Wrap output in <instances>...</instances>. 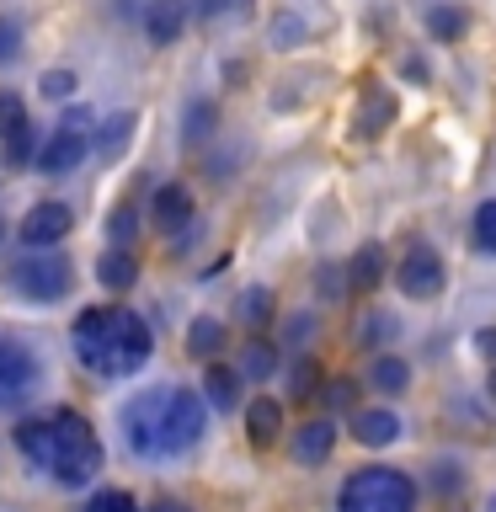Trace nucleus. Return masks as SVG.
Returning a JSON list of instances; mask_svg holds the SVG:
<instances>
[{"mask_svg":"<svg viewBox=\"0 0 496 512\" xmlns=\"http://www.w3.org/2000/svg\"><path fill=\"white\" fill-rule=\"evenodd\" d=\"M480 352H491V358H496V331H480Z\"/></svg>","mask_w":496,"mask_h":512,"instance_id":"obj_27","label":"nucleus"},{"mask_svg":"<svg viewBox=\"0 0 496 512\" xmlns=\"http://www.w3.org/2000/svg\"><path fill=\"white\" fill-rule=\"evenodd\" d=\"M491 390H496V379H491Z\"/></svg>","mask_w":496,"mask_h":512,"instance_id":"obj_28","label":"nucleus"},{"mask_svg":"<svg viewBox=\"0 0 496 512\" xmlns=\"http://www.w3.org/2000/svg\"><path fill=\"white\" fill-rule=\"evenodd\" d=\"M411 507H416L411 475L390 470V464H374V470L347 475L342 496H336V512H411Z\"/></svg>","mask_w":496,"mask_h":512,"instance_id":"obj_4","label":"nucleus"},{"mask_svg":"<svg viewBox=\"0 0 496 512\" xmlns=\"http://www.w3.org/2000/svg\"><path fill=\"white\" fill-rule=\"evenodd\" d=\"M32 390H38V358L22 342H0V411L22 406Z\"/></svg>","mask_w":496,"mask_h":512,"instance_id":"obj_7","label":"nucleus"},{"mask_svg":"<svg viewBox=\"0 0 496 512\" xmlns=\"http://www.w3.org/2000/svg\"><path fill=\"white\" fill-rule=\"evenodd\" d=\"M187 123H192L187 134H192V139H203V134H208V123H214V107H208V102H198V107H192V118H187Z\"/></svg>","mask_w":496,"mask_h":512,"instance_id":"obj_24","label":"nucleus"},{"mask_svg":"<svg viewBox=\"0 0 496 512\" xmlns=\"http://www.w3.org/2000/svg\"><path fill=\"white\" fill-rule=\"evenodd\" d=\"M70 224L75 219H70V208H64V203H38L22 219V240H27V246H59V240L70 235Z\"/></svg>","mask_w":496,"mask_h":512,"instance_id":"obj_9","label":"nucleus"},{"mask_svg":"<svg viewBox=\"0 0 496 512\" xmlns=\"http://www.w3.org/2000/svg\"><path fill=\"white\" fill-rule=\"evenodd\" d=\"M208 400L224 406V411L235 406V400H240V374H235V368H208Z\"/></svg>","mask_w":496,"mask_h":512,"instance_id":"obj_18","label":"nucleus"},{"mask_svg":"<svg viewBox=\"0 0 496 512\" xmlns=\"http://www.w3.org/2000/svg\"><path fill=\"white\" fill-rule=\"evenodd\" d=\"M112 235H118V240L134 235V208H118V219H112Z\"/></svg>","mask_w":496,"mask_h":512,"instance_id":"obj_25","label":"nucleus"},{"mask_svg":"<svg viewBox=\"0 0 496 512\" xmlns=\"http://www.w3.org/2000/svg\"><path fill=\"white\" fill-rule=\"evenodd\" d=\"M86 150H91V112H70L38 150V171L43 176H64V171H75L80 160H86Z\"/></svg>","mask_w":496,"mask_h":512,"instance_id":"obj_6","label":"nucleus"},{"mask_svg":"<svg viewBox=\"0 0 496 512\" xmlns=\"http://www.w3.org/2000/svg\"><path fill=\"white\" fill-rule=\"evenodd\" d=\"M432 32H459V16L454 11H432Z\"/></svg>","mask_w":496,"mask_h":512,"instance_id":"obj_26","label":"nucleus"},{"mask_svg":"<svg viewBox=\"0 0 496 512\" xmlns=\"http://www.w3.org/2000/svg\"><path fill=\"white\" fill-rule=\"evenodd\" d=\"M134 272H139L134 256H128V251H112V256H102L96 278H102V288H128V283H134Z\"/></svg>","mask_w":496,"mask_h":512,"instance_id":"obj_16","label":"nucleus"},{"mask_svg":"<svg viewBox=\"0 0 496 512\" xmlns=\"http://www.w3.org/2000/svg\"><path fill=\"white\" fill-rule=\"evenodd\" d=\"M246 427H251V443H256V448H267V443L283 432V406H278L272 395L251 400V406H246Z\"/></svg>","mask_w":496,"mask_h":512,"instance_id":"obj_13","label":"nucleus"},{"mask_svg":"<svg viewBox=\"0 0 496 512\" xmlns=\"http://www.w3.org/2000/svg\"><path fill=\"white\" fill-rule=\"evenodd\" d=\"M187 27V0H150V11H144V32H150V43H176Z\"/></svg>","mask_w":496,"mask_h":512,"instance_id":"obj_11","label":"nucleus"},{"mask_svg":"<svg viewBox=\"0 0 496 512\" xmlns=\"http://www.w3.org/2000/svg\"><path fill=\"white\" fill-rule=\"evenodd\" d=\"M374 283H379V246H363L358 262H352V288H358V294H368Z\"/></svg>","mask_w":496,"mask_h":512,"instance_id":"obj_19","label":"nucleus"},{"mask_svg":"<svg viewBox=\"0 0 496 512\" xmlns=\"http://www.w3.org/2000/svg\"><path fill=\"white\" fill-rule=\"evenodd\" d=\"M75 91V75L70 70H48L43 75V96H70Z\"/></svg>","mask_w":496,"mask_h":512,"instance_id":"obj_23","label":"nucleus"},{"mask_svg":"<svg viewBox=\"0 0 496 512\" xmlns=\"http://www.w3.org/2000/svg\"><path fill=\"white\" fill-rule=\"evenodd\" d=\"M406 379H411V368L400 363V358H379L374 368H368V384L384 390V395H400V390H406Z\"/></svg>","mask_w":496,"mask_h":512,"instance_id":"obj_15","label":"nucleus"},{"mask_svg":"<svg viewBox=\"0 0 496 512\" xmlns=\"http://www.w3.org/2000/svg\"><path fill=\"white\" fill-rule=\"evenodd\" d=\"M70 256L59 251H43V256H22V262L11 267V288L32 304H54L59 294H70Z\"/></svg>","mask_w":496,"mask_h":512,"instance_id":"obj_5","label":"nucleus"},{"mask_svg":"<svg viewBox=\"0 0 496 512\" xmlns=\"http://www.w3.org/2000/svg\"><path fill=\"white\" fill-rule=\"evenodd\" d=\"M400 294L406 299L443 294V256L432 246H411L406 256H400Z\"/></svg>","mask_w":496,"mask_h":512,"instance_id":"obj_8","label":"nucleus"},{"mask_svg":"<svg viewBox=\"0 0 496 512\" xmlns=\"http://www.w3.org/2000/svg\"><path fill=\"white\" fill-rule=\"evenodd\" d=\"M70 342H75V358L86 363L96 379L139 374V368L150 363V352H155L150 326H144L134 310H123V304H96V310H86L75 320Z\"/></svg>","mask_w":496,"mask_h":512,"instance_id":"obj_3","label":"nucleus"},{"mask_svg":"<svg viewBox=\"0 0 496 512\" xmlns=\"http://www.w3.org/2000/svg\"><path fill=\"white\" fill-rule=\"evenodd\" d=\"M352 438L368 448H390L400 438V416L395 411H358L352 416Z\"/></svg>","mask_w":496,"mask_h":512,"instance_id":"obj_12","label":"nucleus"},{"mask_svg":"<svg viewBox=\"0 0 496 512\" xmlns=\"http://www.w3.org/2000/svg\"><path fill=\"white\" fill-rule=\"evenodd\" d=\"M91 512H139V502L128 491H96L91 496Z\"/></svg>","mask_w":496,"mask_h":512,"instance_id":"obj_22","label":"nucleus"},{"mask_svg":"<svg viewBox=\"0 0 496 512\" xmlns=\"http://www.w3.org/2000/svg\"><path fill=\"white\" fill-rule=\"evenodd\" d=\"M150 214H155V230L182 235L187 224H192V192L187 187H160L155 203H150Z\"/></svg>","mask_w":496,"mask_h":512,"instance_id":"obj_10","label":"nucleus"},{"mask_svg":"<svg viewBox=\"0 0 496 512\" xmlns=\"http://www.w3.org/2000/svg\"><path fill=\"white\" fill-rule=\"evenodd\" d=\"M475 246L480 251H496V203H480L475 208Z\"/></svg>","mask_w":496,"mask_h":512,"instance_id":"obj_21","label":"nucleus"},{"mask_svg":"<svg viewBox=\"0 0 496 512\" xmlns=\"http://www.w3.org/2000/svg\"><path fill=\"white\" fill-rule=\"evenodd\" d=\"M331 443H336V427L331 422H304L299 438H294V459L299 464H315V459L331 454Z\"/></svg>","mask_w":496,"mask_h":512,"instance_id":"obj_14","label":"nucleus"},{"mask_svg":"<svg viewBox=\"0 0 496 512\" xmlns=\"http://www.w3.org/2000/svg\"><path fill=\"white\" fill-rule=\"evenodd\" d=\"M203 400L187 384H160L123 406V432L139 459H176L203 438Z\"/></svg>","mask_w":496,"mask_h":512,"instance_id":"obj_1","label":"nucleus"},{"mask_svg":"<svg viewBox=\"0 0 496 512\" xmlns=\"http://www.w3.org/2000/svg\"><path fill=\"white\" fill-rule=\"evenodd\" d=\"M219 320H198V326H192V336H187V347L198 352V358H214V347H219Z\"/></svg>","mask_w":496,"mask_h":512,"instance_id":"obj_20","label":"nucleus"},{"mask_svg":"<svg viewBox=\"0 0 496 512\" xmlns=\"http://www.w3.org/2000/svg\"><path fill=\"white\" fill-rule=\"evenodd\" d=\"M27 134V107H22V96L16 91H0V139H22Z\"/></svg>","mask_w":496,"mask_h":512,"instance_id":"obj_17","label":"nucleus"},{"mask_svg":"<svg viewBox=\"0 0 496 512\" xmlns=\"http://www.w3.org/2000/svg\"><path fill=\"white\" fill-rule=\"evenodd\" d=\"M16 448L27 454L32 470H43L59 486H91L96 470H102V438L80 411L32 416L27 427H16Z\"/></svg>","mask_w":496,"mask_h":512,"instance_id":"obj_2","label":"nucleus"}]
</instances>
